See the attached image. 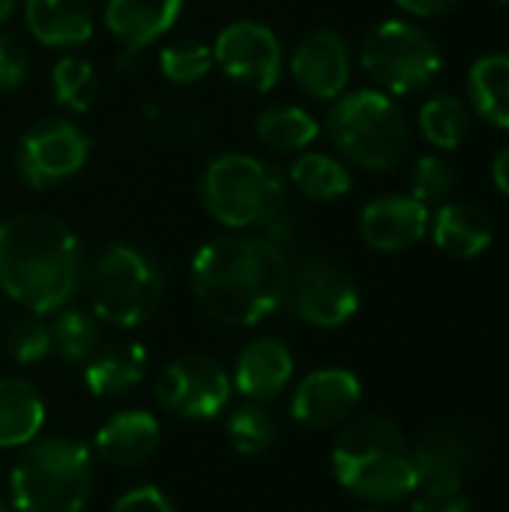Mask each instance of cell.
I'll return each mask as SVG.
<instances>
[{
	"label": "cell",
	"instance_id": "cell-5",
	"mask_svg": "<svg viewBox=\"0 0 509 512\" xmlns=\"http://www.w3.org/2000/svg\"><path fill=\"white\" fill-rule=\"evenodd\" d=\"M204 210L231 231H252L285 213V174L249 153H222L207 162L201 174Z\"/></svg>",
	"mask_w": 509,
	"mask_h": 512
},
{
	"label": "cell",
	"instance_id": "cell-7",
	"mask_svg": "<svg viewBox=\"0 0 509 512\" xmlns=\"http://www.w3.org/2000/svg\"><path fill=\"white\" fill-rule=\"evenodd\" d=\"M90 312L111 327L147 324L165 297V279L150 252L132 243H111L87 270Z\"/></svg>",
	"mask_w": 509,
	"mask_h": 512
},
{
	"label": "cell",
	"instance_id": "cell-22",
	"mask_svg": "<svg viewBox=\"0 0 509 512\" xmlns=\"http://www.w3.org/2000/svg\"><path fill=\"white\" fill-rule=\"evenodd\" d=\"M45 426L42 393L24 378H0V450L27 447Z\"/></svg>",
	"mask_w": 509,
	"mask_h": 512
},
{
	"label": "cell",
	"instance_id": "cell-34",
	"mask_svg": "<svg viewBox=\"0 0 509 512\" xmlns=\"http://www.w3.org/2000/svg\"><path fill=\"white\" fill-rule=\"evenodd\" d=\"M30 57L15 36L0 33V90H18L27 81Z\"/></svg>",
	"mask_w": 509,
	"mask_h": 512
},
{
	"label": "cell",
	"instance_id": "cell-33",
	"mask_svg": "<svg viewBox=\"0 0 509 512\" xmlns=\"http://www.w3.org/2000/svg\"><path fill=\"white\" fill-rule=\"evenodd\" d=\"M456 189V171L441 156H423L411 174V198L420 204H447Z\"/></svg>",
	"mask_w": 509,
	"mask_h": 512
},
{
	"label": "cell",
	"instance_id": "cell-31",
	"mask_svg": "<svg viewBox=\"0 0 509 512\" xmlns=\"http://www.w3.org/2000/svg\"><path fill=\"white\" fill-rule=\"evenodd\" d=\"M159 69L174 84H195L207 78V72L213 69V48L195 39L168 42L159 51Z\"/></svg>",
	"mask_w": 509,
	"mask_h": 512
},
{
	"label": "cell",
	"instance_id": "cell-19",
	"mask_svg": "<svg viewBox=\"0 0 509 512\" xmlns=\"http://www.w3.org/2000/svg\"><path fill=\"white\" fill-rule=\"evenodd\" d=\"M183 12V0H108L102 21L108 33L126 45V51H141L162 39Z\"/></svg>",
	"mask_w": 509,
	"mask_h": 512
},
{
	"label": "cell",
	"instance_id": "cell-32",
	"mask_svg": "<svg viewBox=\"0 0 509 512\" xmlns=\"http://www.w3.org/2000/svg\"><path fill=\"white\" fill-rule=\"evenodd\" d=\"M51 327L39 318V315H24L18 321H12L9 333H6V351L15 363L30 366L39 363L51 354Z\"/></svg>",
	"mask_w": 509,
	"mask_h": 512
},
{
	"label": "cell",
	"instance_id": "cell-14",
	"mask_svg": "<svg viewBox=\"0 0 509 512\" xmlns=\"http://www.w3.org/2000/svg\"><path fill=\"white\" fill-rule=\"evenodd\" d=\"M291 78L312 99H339L351 81V51L336 30L306 33L291 54Z\"/></svg>",
	"mask_w": 509,
	"mask_h": 512
},
{
	"label": "cell",
	"instance_id": "cell-42",
	"mask_svg": "<svg viewBox=\"0 0 509 512\" xmlns=\"http://www.w3.org/2000/svg\"><path fill=\"white\" fill-rule=\"evenodd\" d=\"M498 3H509V0H498Z\"/></svg>",
	"mask_w": 509,
	"mask_h": 512
},
{
	"label": "cell",
	"instance_id": "cell-29",
	"mask_svg": "<svg viewBox=\"0 0 509 512\" xmlns=\"http://www.w3.org/2000/svg\"><path fill=\"white\" fill-rule=\"evenodd\" d=\"M225 435L240 456H261L276 444L279 429H276L273 414L261 408V402H249L228 414Z\"/></svg>",
	"mask_w": 509,
	"mask_h": 512
},
{
	"label": "cell",
	"instance_id": "cell-38",
	"mask_svg": "<svg viewBox=\"0 0 509 512\" xmlns=\"http://www.w3.org/2000/svg\"><path fill=\"white\" fill-rule=\"evenodd\" d=\"M492 180H495V186L509 198V147H504L495 156V162H492Z\"/></svg>",
	"mask_w": 509,
	"mask_h": 512
},
{
	"label": "cell",
	"instance_id": "cell-40",
	"mask_svg": "<svg viewBox=\"0 0 509 512\" xmlns=\"http://www.w3.org/2000/svg\"><path fill=\"white\" fill-rule=\"evenodd\" d=\"M0 512H12V507H9V504L3 501V495H0Z\"/></svg>",
	"mask_w": 509,
	"mask_h": 512
},
{
	"label": "cell",
	"instance_id": "cell-20",
	"mask_svg": "<svg viewBox=\"0 0 509 512\" xmlns=\"http://www.w3.org/2000/svg\"><path fill=\"white\" fill-rule=\"evenodd\" d=\"M24 24L45 48H78L93 36V9L87 0H24Z\"/></svg>",
	"mask_w": 509,
	"mask_h": 512
},
{
	"label": "cell",
	"instance_id": "cell-16",
	"mask_svg": "<svg viewBox=\"0 0 509 512\" xmlns=\"http://www.w3.org/2000/svg\"><path fill=\"white\" fill-rule=\"evenodd\" d=\"M417 489H462L474 465V441L459 426H435L411 444Z\"/></svg>",
	"mask_w": 509,
	"mask_h": 512
},
{
	"label": "cell",
	"instance_id": "cell-27",
	"mask_svg": "<svg viewBox=\"0 0 509 512\" xmlns=\"http://www.w3.org/2000/svg\"><path fill=\"white\" fill-rule=\"evenodd\" d=\"M102 321L84 309H63L51 324V345L66 363H87L102 345Z\"/></svg>",
	"mask_w": 509,
	"mask_h": 512
},
{
	"label": "cell",
	"instance_id": "cell-18",
	"mask_svg": "<svg viewBox=\"0 0 509 512\" xmlns=\"http://www.w3.org/2000/svg\"><path fill=\"white\" fill-rule=\"evenodd\" d=\"M162 441V426L150 411L129 408L114 414L105 426H99L93 438V450L111 468H135L147 462Z\"/></svg>",
	"mask_w": 509,
	"mask_h": 512
},
{
	"label": "cell",
	"instance_id": "cell-10",
	"mask_svg": "<svg viewBox=\"0 0 509 512\" xmlns=\"http://www.w3.org/2000/svg\"><path fill=\"white\" fill-rule=\"evenodd\" d=\"M90 159V138L63 117L36 120L18 141L15 168L33 189H48L78 174Z\"/></svg>",
	"mask_w": 509,
	"mask_h": 512
},
{
	"label": "cell",
	"instance_id": "cell-36",
	"mask_svg": "<svg viewBox=\"0 0 509 512\" xmlns=\"http://www.w3.org/2000/svg\"><path fill=\"white\" fill-rule=\"evenodd\" d=\"M108 512H174V504L156 486H135L123 492Z\"/></svg>",
	"mask_w": 509,
	"mask_h": 512
},
{
	"label": "cell",
	"instance_id": "cell-3",
	"mask_svg": "<svg viewBox=\"0 0 509 512\" xmlns=\"http://www.w3.org/2000/svg\"><path fill=\"white\" fill-rule=\"evenodd\" d=\"M330 462L339 486L369 504H393L417 492L411 444L387 417L369 414L339 426Z\"/></svg>",
	"mask_w": 509,
	"mask_h": 512
},
{
	"label": "cell",
	"instance_id": "cell-28",
	"mask_svg": "<svg viewBox=\"0 0 509 512\" xmlns=\"http://www.w3.org/2000/svg\"><path fill=\"white\" fill-rule=\"evenodd\" d=\"M420 129H423L429 144H435L441 150H456L468 138L471 114H468L462 99L441 93V96H432L429 102H423Z\"/></svg>",
	"mask_w": 509,
	"mask_h": 512
},
{
	"label": "cell",
	"instance_id": "cell-1",
	"mask_svg": "<svg viewBox=\"0 0 509 512\" xmlns=\"http://www.w3.org/2000/svg\"><path fill=\"white\" fill-rule=\"evenodd\" d=\"M192 294L225 327H255L282 303L291 261L264 234L231 231L207 240L192 258Z\"/></svg>",
	"mask_w": 509,
	"mask_h": 512
},
{
	"label": "cell",
	"instance_id": "cell-30",
	"mask_svg": "<svg viewBox=\"0 0 509 512\" xmlns=\"http://www.w3.org/2000/svg\"><path fill=\"white\" fill-rule=\"evenodd\" d=\"M96 69L78 57V54H66L54 63L51 69V90H54V99L57 105H63L66 111L72 114H84L93 99H96Z\"/></svg>",
	"mask_w": 509,
	"mask_h": 512
},
{
	"label": "cell",
	"instance_id": "cell-41",
	"mask_svg": "<svg viewBox=\"0 0 509 512\" xmlns=\"http://www.w3.org/2000/svg\"><path fill=\"white\" fill-rule=\"evenodd\" d=\"M363 512H387V510H363Z\"/></svg>",
	"mask_w": 509,
	"mask_h": 512
},
{
	"label": "cell",
	"instance_id": "cell-25",
	"mask_svg": "<svg viewBox=\"0 0 509 512\" xmlns=\"http://www.w3.org/2000/svg\"><path fill=\"white\" fill-rule=\"evenodd\" d=\"M255 135L264 147L276 153H297L318 138V123L309 111L297 105H273L261 111L255 123Z\"/></svg>",
	"mask_w": 509,
	"mask_h": 512
},
{
	"label": "cell",
	"instance_id": "cell-12",
	"mask_svg": "<svg viewBox=\"0 0 509 512\" xmlns=\"http://www.w3.org/2000/svg\"><path fill=\"white\" fill-rule=\"evenodd\" d=\"M210 48H213V63H219V69L231 81L255 93L273 90L282 78V69H285L282 42L261 21L228 24Z\"/></svg>",
	"mask_w": 509,
	"mask_h": 512
},
{
	"label": "cell",
	"instance_id": "cell-26",
	"mask_svg": "<svg viewBox=\"0 0 509 512\" xmlns=\"http://www.w3.org/2000/svg\"><path fill=\"white\" fill-rule=\"evenodd\" d=\"M291 183L312 201H336L351 192V171L327 153H303L291 165Z\"/></svg>",
	"mask_w": 509,
	"mask_h": 512
},
{
	"label": "cell",
	"instance_id": "cell-24",
	"mask_svg": "<svg viewBox=\"0 0 509 512\" xmlns=\"http://www.w3.org/2000/svg\"><path fill=\"white\" fill-rule=\"evenodd\" d=\"M468 93L474 111L492 126L509 129V54H486L471 66Z\"/></svg>",
	"mask_w": 509,
	"mask_h": 512
},
{
	"label": "cell",
	"instance_id": "cell-2",
	"mask_svg": "<svg viewBox=\"0 0 509 512\" xmlns=\"http://www.w3.org/2000/svg\"><path fill=\"white\" fill-rule=\"evenodd\" d=\"M84 276L81 240L51 213H15L0 222V288L33 315L60 312Z\"/></svg>",
	"mask_w": 509,
	"mask_h": 512
},
{
	"label": "cell",
	"instance_id": "cell-35",
	"mask_svg": "<svg viewBox=\"0 0 509 512\" xmlns=\"http://www.w3.org/2000/svg\"><path fill=\"white\" fill-rule=\"evenodd\" d=\"M411 512H474L462 489H417Z\"/></svg>",
	"mask_w": 509,
	"mask_h": 512
},
{
	"label": "cell",
	"instance_id": "cell-39",
	"mask_svg": "<svg viewBox=\"0 0 509 512\" xmlns=\"http://www.w3.org/2000/svg\"><path fill=\"white\" fill-rule=\"evenodd\" d=\"M15 6H18V0H0V24L15 12Z\"/></svg>",
	"mask_w": 509,
	"mask_h": 512
},
{
	"label": "cell",
	"instance_id": "cell-37",
	"mask_svg": "<svg viewBox=\"0 0 509 512\" xmlns=\"http://www.w3.org/2000/svg\"><path fill=\"white\" fill-rule=\"evenodd\" d=\"M399 9L411 12V15H420V18H435V15H444L450 12L459 0H393Z\"/></svg>",
	"mask_w": 509,
	"mask_h": 512
},
{
	"label": "cell",
	"instance_id": "cell-15",
	"mask_svg": "<svg viewBox=\"0 0 509 512\" xmlns=\"http://www.w3.org/2000/svg\"><path fill=\"white\" fill-rule=\"evenodd\" d=\"M429 207L411 195L375 198L360 213V237L375 252H405L429 231Z\"/></svg>",
	"mask_w": 509,
	"mask_h": 512
},
{
	"label": "cell",
	"instance_id": "cell-21",
	"mask_svg": "<svg viewBox=\"0 0 509 512\" xmlns=\"http://www.w3.org/2000/svg\"><path fill=\"white\" fill-rule=\"evenodd\" d=\"M147 351L138 342H102L84 366V384L93 396L114 399L144 381Z\"/></svg>",
	"mask_w": 509,
	"mask_h": 512
},
{
	"label": "cell",
	"instance_id": "cell-11",
	"mask_svg": "<svg viewBox=\"0 0 509 512\" xmlns=\"http://www.w3.org/2000/svg\"><path fill=\"white\" fill-rule=\"evenodd\" d=\"M285 303L303 324L333 330L357 315L360 291L339 264L327 258H309L291 270Z\"/></svg>",
	"mask_w": 509,
	"mask_h": 512
},
{
	"label": "cell",
	"instance_id": "cell-8",
	"mask_svg": "<svg viewBox=\"0 0 509 512\" xmlns=\"http://www.w3.org/2000/svg\"><path fill=\"white\" fill-rule=\"evenodd\" d=\"M360 66L390 96L417 93L444 66L438 42L417 24L390 18L375 24L360 42Z\"/></svg>",
	"mask_w": 509,
	"mask_h": 512
},
{
	"label": "cell",
	"instance_id": "cell-13",
	"mask_svg": "<svg viewBox=\"0 0 509 512\" xmlns=\"http://www.w3.org/2000/svg\"><path fill=\"white\" fill-rule=\"evenodd\" d=\"M360 396H363V387L354 372L339 369V366L318 369L297 384L291 396V417L300 426L315 429V432L339 429L354 417Z\"/></svg>",
	"mask_w": 509,
	"mask_h": 512
},
{
	"label": "cell",
	"instance_id": "cell-4",
	"mask_svg": "<svg viewBox=\"0 0 509 512\" xmlns=\"http://www.w3.org/2000/svg\"><path fill=\"white\" fill-rule=\"evenodd\" d=\"M90 450L63 435L36 438L21 447L9 474L15 512H84L93 492Z\"/></svg>",
	"mask_w": 509,
	"mask_h": 512
},
{
	"label": "cell",
	"instance_id": "cell-17",
	"mask_svg": "<svg viewBox=\"0 0 509 512\" xmlns=\"http://www.w3.org/2000/svg\"><path fill=\"white\" fill-rule=\"evenodd\" d=\"M291 378H294L291 348L276 336H258L240 351L231 384L249 402H273L288 390Z\"/></svg>",
	"mask_w": 509,
	"mask_h": 512
},
{
	"label": "cell",
	"instance_id": "cell-6",
	"mask_svg": "<svg viewBox=\"0 0 509 512\" xmlns=\"http://www.w3.org/2000/svg\"><path fill=\"white\" fill-rule=\"evenodd\" d=\"M327 135L333 147L366 171L396 168L411 147V129L405 111L384 90H351L336 99L327 117Z\"/></svg>",
	"mask_w": 509,
	"mask_h": 512
},
{
	"label": "cell",
	"instance_id": "cell-23",
	"mask_svg": "<svg viewBox=\"0 0 509 512\" xmlns=\"http://www.w3.org/2000/svg\"><path fill=\"white\" fill-rule=\"evenodd\" d=\"M435 246L453 258H477L489 249L495 225L486 210L474 204H441L432 219Z\"/></svg>",
	"mask_w": 509,
	"mask_h": 512
},
{
	"label": "cell",
	"instance_id": "cell-9",
	"mask_svg": "<svg viewBox=\"0 0 509 512\" xmlns=\"http://www.w3.org/2000/svg\"><path fill=\"white\" fill-rule=\"evenodd\" d=\"M228 369L207 354H180L156 378V402L180 420H213L231 399Z\"/></svg>",
	"mask_w": 509,
	"mask_h": 512
}]
</instances>
